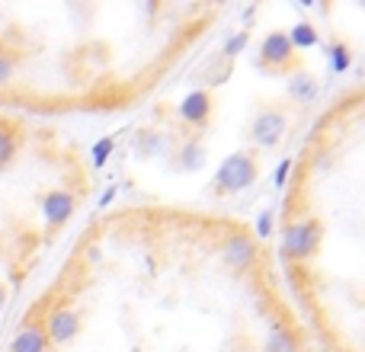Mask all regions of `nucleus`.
Listing matches in <instances>:
<instances>
[{"label": "nucleus", "instance_id": "nucleus-1", "mask_svg": "<svg viewBox=\"0 0 365 352\" xmlns=\"http://www.w3.org/2000/svg\"><path fill=\"white\" fill-rule=\"evenodd\" d=\"M259 180V164L253 154L234 151L221 160L218 173H215V192L218 195H237L244 189H250Z\"/></svg>", "mask_w": 365, "mask_h": 352}, {"label": "nucleus", "instance_id": "nucleus-2", "mask_svg": "<svg viewBox=\"0 0 365 352\" xmlns=\"http://www.w3.org/2000/svg\"><path fill=\"white\" fill-rule=\"evenodd\" d=\"M285 128H289V119H285L282 109H263L250 122V141L257 147H263V151H272L285 138Z\"/></svg>", "mask_w": 365, "mask_h": 352}, {"label": "nucleus", "instance_id": "nucleus-3", "mask_svg": "<svg viewBox=\"0 0 365 352\" xmlns=\"http://www.w3.org/2000/svg\"><path fill=\"white\" fill-rule=\"evenodd\" d=\"M295 61V48L289 42V32H269L259 45V64L269 71H282Z\"/></svg>", "mask_w": 365, "mask_h": 352}, {"label": "nucleus", "instance_id": "nucleus-4", "mask_svg": "<svg viewBox=\"0 0 365 352\" xmlns=\"http://www.w3.org/2000/svg\"><path fill=\"white\" fill-rule=\"evenodd\" d=\"M77 333H81V314H77L74 308H55L48 314V321H45V336H48V343H55V346L71 343Z\"/></svg>", "mask_w": 365, "mask_h": 352}, {"label": "nucleus", "instance_id": "nucleus-5", "mask_svg": "<svg viewBox=\"0 0 365 352\" xmlns=\"http://www.w3.org/2000/svg\"><path fill=\"white\" fill-rule=\"evenodd\" d=\"M74 208H77L74 195L64 192V189H51V192L42 199V214H45L48 231H58V227L68 224V218L74 214Z\"/></svg>", "mask_w": 365, "mask_h": 352}, {"label": "nucleus", "instance_id": "nucleus-6", "mask_svg": "<svg viewBox=\"0 0 365 352\" xmlns=\"http://www.w3.org/2000/svg\"><path fill=\"white\" fill-rule=\"evenodd\" d=\"M221 257H225V263L234 266V269H247V266L257 263V240L247 237V234H231V237L225 240Z\"/></svg>", "mask_w": 365, "mask_h": 352}, {"label": "nucleus", "instance_id": "nucleus-7", "mask_svg": "<svg viewBox=\"0 0 365 352\" xmlns=\"http://www.w3.org/2000/svg\"><path fill=\"white\" fill-rule=\"evenodd\" d=\"M215 113V100L208 90H195V93H189L186 100L180 103V119L186 122V125H205L208 119H212Z\"/></svg>", "mask_w": 365, "mask_h": 352}, {"label": "nucleus", "instance_id": "nucleus-8", "mask_svg": "<svg viewBox=\"0 0 365 352\" xmlns=\"http://www.w3.org/2000/svg\"><path fill=\"white\" fill-rule=\"evenodd\" d=\"M10 352H48V336H45V327L42 323H23L13 336V346Z\"/></svg>", "mask_w": 365, "mask_h": 352}, {"label": "nucleus", "instance_id": "nucleus-9", "mask_svg": "<svg viewBox=\"0 0 365 352\" xmlns=\"http://www.w3.org/2000/svg\"><path fill=\"white\" fill-rule=\"evenodd\" d=\"M132 151L138 154V157H158V154L170 151V138H167V135H160V132H154V128H145V132L135 135Z\"/></svg>", "mask_w": 365, "mask_h": 352}, {"label": "nucleus", "instance_id": "nucleus-10", "mask_svg": "<svg viewBox=\"0 0 365 352\" xmlns=\"http://www.w3.org/2000/svg\"><path fill=\"white\" fill-rule=\"evenodd\" d=\"M302 244H304V221H292L282 237V259L285 263H302Z\"/></svg>", "mask_w": 365, "mask_h": 352}, {"label": "nucleus", "instance_id": "nucleus-11", "mask_svg": "<svg viewBox=\"0 0 365 352\" xmlns=\"http://www.w3.org/2000/svg\"><path fill=\"white\" fill-rule=\"evenodd\" d=\"M205 167V145L199 138H189L186 145L180 147V170L186 173H195Z\"/></svg>", "mask_w": 365, "mask_h": 352}, {"label": "nucleus", "instance_id": "nucleus-12", "mask_svg": "<svg viewBox=\"0 0 365 352\" xmlns=\"http://www.w3.org/2000/svg\"><path fill=\"white\" fill-rule=\"evenodd\" d=\"M289 42H292V48H317V45H321V32H317L314 23L302 19V23L292 26Z\"/></svg>", "mask_w": 365, "mask_h": 352}, {"label": "nucleus", "instance_id": "nucleus-13", "mask_svg": "<svg viewBox=\"0 0 365 352\" xmlns=\"http://www.w3.org/2000/svg\"><path fill=\"white\" fill-rule=\"evenodd\" d=\"M289 96L295 103H314L317 96V81L311 74H304V71H298L295 77L289 81Z\"/></svg>", "mask_w": 365, "mask_h": 352}, {"label": "nucleus", "instance_id": "nucleus-14", "mask_svg": "<svg viewBox=\"0 0 365 352\" xmlns=\"http://www.w3.org/2000/svg\"><path fill=\"white\" fill-rule=\"evenodd\" d=\"M266 352H302V343H298L295 333H289L285 327H272L269 336H266Z\"/></svg>", "mask_w": 365, "mask_h": 352}, {"label": "nucleus", "instance_id": "nucleus-15", "mask_svg": "<svg viewBox=\"0 0 365 352\" xmlns=\"http://www.w3.org/2000/svg\"><path fill=\"white\" fill-rule=\"evenodd\" d=\"M321 240H324V224L317 218H304V244H302V263L311 259L317 250H321Z\"/></svg>", "mask_w": 365, "mask_h": 352}, {"label": "nucleus", "instance_id": "nucleus-16", "mask_svg": "<svg viewBox=\"0 0 365 352\" xmlns=\"http://www.w3.org/2000/svg\"><path fill=\"white\" fill-rule=\"evenodd\" d=\"M327 55H330V68H334L336 74H346L349 64H353V55H349L346 42H334V45L327 48Z\"/></svg>", "mask_w": 365, "mask_h": 352}, {"label": "nucleus", "instance_id": "nucleus-17", "mask_svg": "<svg viewBox=\"0 0 365 352\" xmlns=\"http://www.w3.org/2000/svg\"><path fill=\"white\" fill-rule=\"evenodd\" d=\"M16 147H19L16 135H13L10 128H0V170L13 164V157H16Z\"/></svg>", "mask_w": 365, "mask_h": 352}, {"label": "nucleus", "instance_id": "nucleus-18", "mask_svg": "<svg viewBox=\"0 0 365 352\" xmlns=\"http://www.w3.org/2000/svg\"><path fill=\"white\" fill-rule=\"evenodd\" d=\"M115 151V138H100L93 147V167H103L109 160V154Z\"/></svg>", "mask_w": 365, "mask_h": 352}, {"label": "nucleus", "instance_id": "nucleus-19", "mask_svg": "<svg viewBox=\"0 0 365 352\" xmlns=\"http://www.w3.org/2000/svg\"><path fill=\"white\" fill-rule=\"evenodd\" d=\"M247 42H250V32H237V36H231V38H227V45H225V55L227 58H234V55H240V51H244L247 48Z\"/></svg>", "mask_w": 365, "mask_h": 352}, {"label": "nucleus", "instance_id": "nucleus-20", "mask_svg": "<svg viewBox=\"0 0 365 352\" xmlns=\"http://www.w3.org/2000/svg\"><path fill=\"white\" fill-rule=\"evenodd\" d=\"M272 221H276V214L272 212H263L257 218V237H269L272 234Z\"/></svg>", "mask_w": 365, "mask_h": 352}, {"label": "nucleus", "instance_id": "nucleus-21", "mask_svg": "<svg viewBox=\"0 0 365 352\" xmlns=\"http://www.w3.org/2000/svg\"><path fill=\"white\" fill-rule=\"evenodd\" d=\"M13 74H16V61L6 58V55H0V83H6Z\"/></svg>", "mask_w": 365, "mask_h": 352}, {"label": "nucleus", "instance_id": "nucleus-22", "mask_svg": "<svg viewBox=\"0 0 365 352\" xmlns=\"http://www.w3.org/2000/svg\"><path fill=\"white\" fill-rule=\"evenodd\" d=\"M289 170H292V160H289V157L279 160V167H276V176H272V182H276V186H285V176H289Z\"/></svg>", "mask_w": 365, "mask_h": 352}, {"label": "nucleus", "instance_id": "nucleus-23", "mask_svg": "<svg viewBox=\"0 0 365 352\" xmlns=\"http://www.w3.org/2000/svg\"><path fill=\"white\" fill-rule=\"evenodd\" d=\"M113 195H115V189H109V192L100 199V205H109V202H113Z\"/></svg>", "mask_w": 365, "mask_h": 352}, {"label": "nucleus", "instance_id": "nucleus-24", "mask_svg": "<svg viewBox=\"0 0 365 352\" xmlns=\"http://www.w3.org/2000/svg\"><path fill=\"white\" fill-rule=\"evenodd\" d=\"M4 304H6V289L0 285V314H4Z\"/></svg>", "mask_w": 365, "mask_h": 352}]
</instances>
